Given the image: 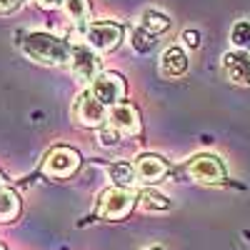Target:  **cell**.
Instances as JSON below:
<instances>
[{
	"instance_id": "cell-1",
	"label": "cell",
	"mask_w": 250,
	"mask_h": 250,
	"mask_svg": "<svg viewBox=\"0 0 250 250\" xmlns=\"http://www.w3.org/2000/svg\"><path fill=\"white\" fill-rule=\"evenodd\" d=\"M23 53L40 62V65H70L73 60V45L68 40H62L58 35H50V33H30L23 38V43H20Z\"/></svg>"
},
{
	"instance_id": "cell-2",
	"label": "cell",
	"mask_w": 250,
	"mask_h": 250,
	"mask_svg": "<svg viewBox=\"0 0 250 250\" xmlns=\"http://www.w3.org/2000/svg\"><path fill=\"white\" fill-rule=\"evenodd\" d=\"M135 193L130 188H108L103 190L95 205V215L103 220H123L135 208Z\"/></svg>"
},
{
	"instance_id": "cell-3",
	"label": "cell",
	"mask_w": 250,
	"mask_h": 250,
	"mask_svg": "<svg viewBox=\"0 0 250 250\" xmlns=\"http://www.w3.org/2000/svg\"><path fill=\"white\" fill-rule=\"evenodd\" d=\"M70 115L78 120V125L83 128H103L108 123V108L88 90V93H80L70 108Z\"/></svg>"
},
{
	"instance_id": "cell-4",
	"label": "cell",
	"mask_w": 250,
	"mask_h": 250,
	"mask_svg": "<svg viewBox=\"0 0 250 250\" xmlns=\"http://www.w3.org/2000/svg\"><path fill=\"white\" fill-rule=\"evenodd\" d=\"M123 40V28L110 20H98L85 28V43L95 50V53H108L115 50Z\"/></svg>"
},
{
	"instance_id": "cell-5",
	"label": "cell",
	"mask_w": 250,
	"mask_h": 250,
	"mask_svg": "<svg viewBox=\"0 0 250 250\" xmlns=\"http://www.w3.org/2000/svg\"><path fill=\"white\" fill-rule=\"evenodd\" d=\"M90 93H93L105 108H115V105H120V103H123L128 88H125L123 75H118V73H100V75L93 80Z\"/></svg>"
},
{
	"instance_id": "cell-6",
	"label": "cell",
	"mask_w": 250,
	"mask_h": 250,
	"mask_svg": "<svg viewBox=\"0 0 250 250\" xmlns=\"http://www.w3.org/2000/svg\"><path fill=\"white\" fill-rule=\"evenodd\" d=\"M78 168H80V155L73 148H65V145L53 148L43 160V173L50 178H60V180L70 178Z\"/></svg>"
},
{
	"instance_id": "cell-7",
	"label": "cell",
	"mask_w": 250,
	"mask_h": 250,
	"mask_svg": "<svg viewBox=\"0 0 250 250\" xmlns=\"http://www.w3.org/2000/svg\"><path fill=\"white\" fill-rule=\"evenodd\" d=\"M185 173L190 175L195 183H205V185H210V183H223V180H225V168H223L220 158L208 155V153L195 155L190 163H188Z\"/></svg>"
},
{
	"instance_id": "cell-8",
	"label": "cell",
	"mask_w": 250,
	"mask_h": 250,
	"mask_svg": "<svg viewBox=\"0 0 250 250\" xmlns=\"http://www.w3.org/2000/svg\"><path fill=\"white\" fill-rule=\"evenodd\" d=\"M70 68H73V73H75V78L80 83H90V85H93V80L100 75V58H98V53L88 43L73 45Z\"/></svg>"
},
{
	"instance_id": "cell-9",
	"label": "cell",
	"mask_w": 250,
	"mask_h": 250,
	"mask_svg": "<svg viewBox=\"0 0 250 250\" xmlns=\"http://www.w3.org/2000/svg\"><path fill=\"white\" fill-rule=\"evenodd\" d=\"M113 130H118L120 135H138L140 133V115L138 108L130 103H120V105L108 110V123Z\"/></svg>"
},
{
	"instance_id": "cell-10",
	"label": "cell",
	"mask_w": 250,
	"mask_h": 250,
	"mask_svg": "<svg viewBox=\"0 0 250 250\" xmlns=\"http://www.w3.org/2000/svg\"><path fill=\"white\" fill-rule=\"evenodd\" d=\"M223 73L235 85H250V53L235 50L223 55Z\"/></svg>"
},
{
	"instance_id": "cell-11",
	"label": "cell",
	"mask_w": 250,
	"mask_h": 250,
	"mask_svg": "<svg viewBox=\"0 0 250 250\" xmlns=\"http://www.w3.org/2000/svg\"><path fill=\"white\" fill-rule=\"evenodd\" d=\"M135 165V175H138V183H158L160 178H165L170 173V165L165 163L160 155H153V153H143L138 155V160L133 163Z\"/></svg>"
},
{
	"instance_id": "cell-12",
	"label": "cell",
	"mask_w": 250,
	"mask_h": 250,
	"mask_svg": "<svg viewBox=\"0 0 250 250\" xmlns=\"http://www.w3.org/2000/svg\"><path fill=\"white\" fill-rule=\"evenodd\" d=\"M158 70H160L163 78H180V75H185V70H188V55L180 48H175V45L165 48L160 60H158Z\"/></svg>"
},
{
	"instance_id": "cell-13",
	"label": "cell",
	"mask_w": 250,
	"mask_h": 250,
	"mask_svg": "<svg viewBox=\"0 0 250 250\" xmlns=\"http://www.w3.org/2000/svg\"><path fill=\"white\" fill-rule=\"evenodd\" d=\"M108 175L115 180L118 188H130L133 183H138V175H135V165L125 163V160H115L108 165Z\"/></svg>"
},
{
	"instance_id": "cell-14",
	"label": "cell",
	"mask_w": 250,
	"mask_h": 250,
	"mask_svg": "<svg viewBox=\"0 0 250 250\" xmlns=\"http://www.w3.org/2000/svg\"><path fill=\"white\" fill-rule=\"evenodd\" d=\"M65 13L68 18L73 20V25L83 28V33H85V23H88V18H90V0H65Z\"/></svg>"
},
{
	"instance_id": "cell-15",
	"label": "cell",
	"mask_w": 250,
	"mask_h": 250,
	"mask_svg": "<svg viewBox=\"0 0 250 250\" xmlns=\"http://www.w3.org/2000/svg\"><path fill=\"white\" fill-rule=\"evenodd\" d=\"M20 213V200L13 190L8 188H0V223L5 220H15Z\"/></svg>"
},
{
	"instance_id": "cell-16",
	"label": "cell",
	"mask_w": 250,
	"mask_h": 250,
	"mask_svg": "<svg viewBox=\"0 0 250 250\" xmlns=\"http://www.w3.org/2000/svg\"><path fill=\"white\" fill-rule=\"evenodd\" d=\"M140 28L143 30H148L150 35H158V33H165L170 28V18L168 15H163L158 10H148L143 18H140Z\"/></svg>"
},
{
	"instance_id": "cell-17",
	"label": "cell",
	"mask_w": 250,
	"mask_h": 250,
	"mask_svg": "<svg viewBox=\"0 0 250 250\" xmlns=\"http://www.w3.org/2000/svg\"><path fill=\"white\" fill-rule=\"evenodd\" d=\"M230 43L238 50H250V20H238L230 30Z\"/></svg>"
},
{
	"instance_id": "cell-18",
	"label": "cell",
	"mask_w": 250,
	"mask_h": 250,
	"mask_svg": "<svg viewBox=\"0 0 250 250\" xmlns=\"http://www.w3.org/2000/svg\"><path fill=\"white\" fill-rule=\"evenodd\" d=\"M130 45L138 50V53H148L153 45H155V35H150L148 30H143L140 25L133 30V35H130Z\"/></svg>"
},
{
	"instance_id": "cell-19",
	"label": "cell",
	"mask_w": 250,
	"mask_h": 250,
	"mask_svg": "<svg viewBox=\"0 0 250 250\" xmlns=\"http://www.w3.org/2000/svg\"><path fill=\"white\" fill-rule=\"evenodd\" d=\"M138 203H140V208L143 210H165L170 203L165 200L163 195H158V193H150V190H145V193H140L138 195Z\"/></svg>"
},
{
	"instance_id": "cell-20",
	"label": "cell",
	"mask_w": 250,
	"mask_h": 250,
	"mask_svg": "<svg viewBox=\"0 0 250 250\" xmlns=\"http://www.w3.org/2000/svg\"><path fill=\"white\" fill-rule=\"evenodd\" d=\"M98 143L103 145V148H118L120 143V133L113 130L110 125H103V128L98 130Z\"/></svg>"
},
{
	"instance_id": "cell-21",
	"label": "cell",
	"mask_w": 250,
	"mask_h": 250,
	"mask_svg": "<svg viewBox=\"0 0 250 250\" xmlns=\"http://www.w3.org/2000/svg\"><path fill=\"white\" fill-rule=\"evenodd\" d=\"M35 3H38L40 8H48V10H58V8H62V5H65V0H35Z\"/></svg>"
},
{
	"instance_id": "cell-22",
	"label": "cell",
	"mask_w": 250,
	"mask_h": 250,
	"mask_svg": "<svg viewBox=\"0 0 250 250\" xmlns=\"http://www.w3.org/2000/svg\"><path fill=\"white\" fill-rule=\"evenodd\" d=\"M183 40H185V45H190V48H198V43H200L195 30H185L183 33Z\"/></svg>"
},
{
	"instance_id": "cell-23",
	"label": "cell",
	"mask_w": 250,
	"mask_h": 250,
	"mask_svg": "<svg viewBox=\"0 0 250 250\" xmlns=\"http://www.w3.org/2000/svg\"><path fill=\"white\" fill-rule=\"evenodd\" d=\"M23 0H0V13H10V10H15Z\"/></svg>"
},
{
	"instance_id": "cell-24",
	"label": "cell",
	"mask_w": 250,
	"mask_h": 250,
	"mask_svg": "<svg viewBox=\"0 0 250 250\" xmlns=\"http://www.w3.org/2000/svg\"><path fill=\"white\" fill-rule=\"evenodd\" d=\"M145 250H160V248H158V245H153V248H145Z\"/></svg>"
},
{
	"instance_id": "cell-25",
	"label": "cell",
	"mask_w": 250,
	"mask_h": 250,
	"mask_svg": "<svg viewBox=\"0 0 250 250\" xmlns=\"http://www.w3.org/2000/svg\"><path fill=\"white\" fill-rule=\"evenodd\" d=\"M0 250H3V248H0Z\"/></svg>"
}]
</instances>
